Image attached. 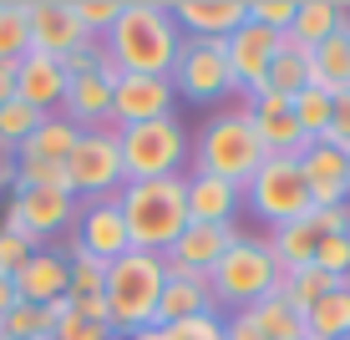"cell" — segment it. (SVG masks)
Returning a JSON list of instances; mask_svg holds the SVG:
<instances>
[{"label":"cell","mask_w":350,"mask_h":340,"mask_svg":"<svg viewBox=\"0 0 350 340\" xmlns=\"http://www.w3.org/2000/svg\"><path fill=\"white\" fill-rule=\"evenodd\" d=\"M259 163H264V148H259L254 122H249L244 107L213 112L208 122H203L198 142H193V173L224 178V183H239V188L259 173Z\"/></svg>","instance_id":"obj_4"},{"label":"cell","mask_w":350,"mask_h":340,"mask_svg":"<svg viewBox=\"0 0 350 340\" xmlns=\"http://www.w3.org/2000/svg\"><path fill=\"white\" fill-rule=\"evenodd\" d=\"M264 244H269L274 264H280V274H289V270H310V264H315V244H320V234L305 224V218H299V224L274 228Z\"/></svg>","instance_id":"obj_27"},{"label":"cell","mask_w":350,"mask_h":340,"mask_svg":"<svg viewBox=\"0 0 350 340\" xmlns=\"http://www.w3.org/2000/svg\"><path fill=\"white\" fill-rule=\"evenodd\" d=\"M244 198L269 228H284V224H299L315 203H310V183L299 173V157H264L259 173L244 183Z\"/></svg>","instance_id":"obj_7"},{"label":"cell","mask_w":350,"mask_h":340,"mask_svg":"<svg viewBox=\"0 0 350 340\" xmlns=\"http://www.w3.org/2000/svg\"><path fill=\"white\" fill-rule=\"evenodd\" d=\"M62 96H66V66L56 56H41V51H26L16 62V102L36 107V112H62Z\"/></svg>","instance_id":"obj_17"},{"label":"cell","mask_w":350,"mask_h":340,"mask_svg":"<svg viewBox=\"0 0 350 340\" xmlns=\"http://www.w3.org/2000/svg\"><path fill=\"white\" fill-rule=\"evenodd\" d=\"M249 122H254V138H259L264 157H299L310 148V138L299 132V122L289 112H274V117H254L249 112Z\"/></svg>","instance_id":"obj_29"},{"label":"cell","mask_w":350,"mask_h":340,"mask_svg":"<svg viewBox=\"0 0 350 340\" xmlns=\"http://www.w3.org/2000/svg\"><path fill=\"white\" fill-rule=\"evenodd\" d=\"M305 87H310V51H299V46L284 41V51L269 62V71H264L259 92H274V96H289V102H295Z\"/></svg>","instance_id":"obj_30"},{"label":"cell","mask_w":350,"mask_h":340,"mask_svg":"<svg viewBox=\"0 0 350 340\" xmlns=\"http://www.w3.org/2000/svg\"><path fill=\"white\" fill-rule=\"evenodd\" d=\"M299 173L310 183V203L315 209H335V203H350V153L335 148V142H310L299 153Z\"/></svg>","instance_id":"obj_15"},{"label":"cell","mask_w":350,"mask_h":340,"mask_svg":"<svg viewBox=\"0 0 350 340\" xmlns=\"http://www.w3.org/2000/svg\"><path fill=\"white\" fill-rule=\"evenodd\" d=\"M244 209V188L208 173H188V224H234Z\"/></svg>","instance_id":"obj_21"},{"label":"cell","mask_w":350,"mask_h":340,"mask_svg":"<svg viewBox=\"0 0 350 340\" xmlns=\"http://www.w3.org/2000/svg\"><path fill=\"white\" fill-rule=\"evenodd\" d=\"M305 224L315 228V234H350V203H335V209H310Z\"/></svg>","instance_id":"obj_42"},{"label":"cell","mask_w":350,"mask_h":340,"mask_svg":"<svg viewBox=\"0 0 350 340\" xmlns=\"http://www.w3.org/2000/svg\"><path fill=\"white\" fill-rule=\"evenodd\" d=\"M167 330H173V340H224V315H193Z\"/></svg>","instance_id":"obj_40"},{"label":"cell","mask_w":350,"mask_h":340,"mask_svg":"<svg viewBox=\"0 0 350 340\" xmlns=\"http://www.w3.org/2000/svg\"><path fill=\"white\" fill-rule=\"evenodd\" d=\"M244 315L264 330V340H305V335H310L305 310H295V305L280 295V289H269V295H264L254 310H244Z\"/></svg>","instance_id":"obj_25"},{"label":"cell","mask_w":350,"mask_h":340,"mask_svg":"<svg viewBox=\"0 0 350 340\" xmlns=\"http://www.w3.org/2000/svg\"><path fill=\"white\" fill-rule=\"evenodd\" d=\"M234 224H188L183 234L173 239V249L163 254V264H167V274H198V279H208V270L224 259V249L234 244Z\"/></svg>","instance_id":"obj_16"},{"label":"cell","mask_w":350,"mask_h":340,"mask_svg":"<svg viewBox=\"0 0 350 340\" xmlns=\"http://www.w3.org/2000/svg\"><path fill=\"white\" fill-rule=\"evenodd\" d=\"M31 51V21L21 0H0V62H21Z\"/></svg>","instance_id":"obj_35"},{"label":"cell","mask_w":350,"mask_h":340,"mask_svg":"<svg viewBox=\"0 0 350 340\" xmlns=\"http://www.w3.org/2000/svg\"><path fill=\"white\" fill-rule=\"evenodd\" d=\"M66 264H71V289H66L71 300L107 295V264H102V259H92V254L71 249V254H66Z\"/></svg>","instance_id":"obj_36"},{"label":"cell","mask_w":350,"mask_h":340,"mask_svg":"<svg viewBox=\"0 0 350 340\" xmlns=\"http://www.w3.org/2000/svg\"><path fill=\"white\" fill-rule=\"evenodd\" d=\"M117 148H122V173L127 183H152V178H183L188 168V127L178 117H158V122H137L117 132Z\"/></svg>","instance_id":"obj_6"},{"label":"cell","mask_w":350,"mask_h":340,"mask_svg":"<svg viewBox=\"0 0 350 340\" xmlns=\"http://www.w3.org/2000/svg\"><path fill=\"white\" fill-rule=\"evenodd\" d=\"M173 81L167 77H137V71H122L112 81V132L137 127V122H158V117H173Z\"/></svg>","instance_id":"obj_12"},{"label":"cell","mask_w":350,"mask_h":340,"mask_svg":"<svg viewBox=\"0 0 350 340\" xmlns=\"http://www.w3.org/2000/svg\"><path fill=\"white\" fill-rule=\"evenodd\" d=\"M71 249L92 254V259H102V264L122 259V254L132 249L122 209H117V193H107V198H87L77 209V239H71Z\"/></svg>","instance_id":"obj_13"},{"label":"cell","mask_w":350,"mask_h":340,"mask_svg":"<svg viewBox=\"0 0 350 340\" xmlns=\"http://www.w3.org/2000/svg\"><path fill=\"white\" fill-rule=\"evenodd\" d=\"M16 102V62H0V107Z\"/></svg>","instance_id":"obj_46"},{"label":"cell","mask_w":350,"mask_h":340,"mask_svg":"<svg viewBox=\"0 0 350 340\" xmlns=\"http://www.w3.org/2000/svg\"><path fill=\"white\" fill-rule=\"evenodd\" d=\"M163 285H167L163 254L127 249L122 259L107 264V310H112V335H142V330H152Z\"/></svg>","instance_id":"obj_3"},{"label":"cell","mask_w":350,"mask_h":340,"mask_svg":"<svg viewBox=\"0 0 350 340\" xmlns=\"http://www.w3.org/2000/svg\"><path fill=\"white\" fill-rule=\"evenodd\" d=\"M77 193H62V188H16L5 203V218L0 228L16 239H26L31 249H46V239H56L66 224H77Z\"/></svg>","instance_id":"obj_8"},{"label":"cell","mask_w":350,"mask_h":340,"mask_svg":"<svg viewBox=\"0 0 350 340\" xmlns=\"http://www.w3.org/2000/svg\"><path fill=\"white\" fill-rule=\"evenodd\" d=\"M66 178L71 193L81 198H107V193H122L127 173H122V148H117V132H81L77 148L66 157Z\"/></svg>","instance_id":"obj_10"},{"label":"cell","mask_w":350,"mask_h":340,"mask_svg":"<svg viewBox=\"0 0 350 340\" xmlns=\"http://www.w3.org/2000/svg\"><path fill=\"white\" fill-rule=\"evenodd\" d=\"M325 142H335V148L350 153V92L335 96V117H330V132H325Z\"/></svg>","instance_id":"obj_44"},{"label":"cell","mask_w":350,"mask_h":340,"mask_svg":"<svg viewBox=\"0 0 350 340\" xmlns=\"http://www.w3.org/2000/svg\"><path fill=\"white\" fill-rule=\"evenodd\" d=\"M280 285V264H274V254L264 239H249L239 234L234 244L224 249V259L208 270V295H213V310H254L269 289Z\"/></svg>","instance_id":"obj_5"},{"label":"cell","mask_w":350,"mask_h":340,"mask_svg":"<svg viewBox=\"0 0 350 340\" xmlns=\"http://www.w3.org/2000/svg\"><path fill=\"white\" fill-rule=\"evenodd\" d=\"M62 117L81 132H112V81H107L102 71H92V77H66Z\"/></svg>","instance_id":"obj_19"},{"label":"cell","mask_w":350,"mask_h":340,"mask_svg":"<svg viewBox=\"0 0 350 340\" xmlns=\"http://www.w3.org/2000/svg\"><path fill=\"white\" fill-rule=\"evenodd\" d=\"M127 239L142 254H167L173 239L188 228V173L183 178H152V183H127L117 193Z\"/></svg>","instance_id":"obj_2"},{"label":"cell","mask_w":350,"mask_h":340,"mask_svg":"<svg viewBox=\"0 0 350 340\" xmlns=\"http://www.w3.org/2000/svg\"><path fill=\"white\" fill-rule=\"evenodd\" d=\"M340 16H345L340 0H295V21H289L284 41L299 46V51H315L320 41H330V36H335Z\"/></svg>","instance_id":"obj_24"},{"label":"cell","mask_w":350,"mask_h":340,"mask_svg":"<svg viewBox=\"0 0 350 340\" xmlns=\"http://www.w3.org/2000/svg\"><path fill=\"white\" fill-rule=\"evenodd\" d=\"M315 270L335 274V279H350V234H325L315 244Z\"/></svg>","instance_id":"obj_38"},{"label":"cell","mask_w":350,"mask_h":340,"mask_svg":"<svg viewBox=\"0 0 350 340\" xmlns=\"http://www.w3.org/2000/svg\"><path fill=\"white\" fill-rule=\"evenodd\" d=\"M173 21H178L183 36H198V41H228V36L249 21V0H178Z\"/></svg>","instance_id":"obj_18"},{"label":"cell","mask_w":350,"mask_h":340,"mask_svg":"<svg viewBox=\"0 0 350 340\" xmlns=\"http://www.w3.org/2000/svg\"><path fill=\"white\" fill-rule=\"evenodd\" d=\"M56 340H112V330L96 320H81L77 310H66L62 320H56Z\"/></svg>","instance_id":"obj_41"},{"label":"cell","mask_w":350,"mask_h":340,"mask_svg":"<svg viewBox=\"0 0 350 340\" xmlns=\"http://www.w3.org/2000/svg\"><path fill=\"white\" fill-rule=\"evenodd\" d=\"M26 21H31V51L56 56V62H66L71 51H81V46L96 41V36L81 31L71 0H31V5H26Z\"/></svg>","instance_id":"obj_14"},{"label":"cell","mask_w":350,"mask_h":340,"mask_svg":"<svg viewBox=\"0 0 350 340\" xmlns=\"http://www.w3.org/2000/svg\"><path fill=\"white\" fill-rule=\"evenodd\" d=\"M102 51L117 62V71L167 77L178 51H183V31L173 21V5H163V0H122L112 31L102 36Z\"/></svg>","instance_id":"obj_1"},{"label":"cell","mask_w":350,"mask_h":340,"mask_svg":"<svg viewBox=\"0 0 350 340\" xmlns=\"http://www.w3.org/2000/svg\"><path fill=\"white\" fill-rule=\"evenodd\" d=\"M77 138H81V127H71L62 112H51L41 127L26 138V148H21L16 157H41V163H66L71 148H77Z\"/></svg>","instance_id":"obj_28"},{"label":"cell","mask_w":350,"mask_h":340,"mask_svg":"<svg viewBox=\"0 0 350 340\" xmlns=\"http://www.w3.org/2000/svg\"><path fill=\"white\" fill-rule=\"evenodd\" d=\"M0 340H56L51 305H26V300H21V305L0 320Z\"/></svg>","instance_id":"obj_32"},{"label":"cell","mask_w":350,"mask_h":340,"mask_svg":"<svg viewBox=\"0 0 350 340\" xmlns=\"http://www.w3.org/2000/svg\"><path fill=\"white\" fill-rule=\"evenodd\" d=\"M310 87H320L330 96L350 92V5H345V16H340L330 41H320L310 51Z\"/></svg>","instance_id":"obj_22"},{"label":"cell","mask_w":350,"mask_h":340,"mask_svg":"<svg viewBox=\"0 0 350 340\" xmlns=\"http://www.w3.org/2000/svg\"><path fill=\"white\" fill-rule=\"evenodd\" d=\"M305 340H310V335H305Z\"/></svg>","instance_id":"obj_49"},{"label":"cell","mask_w":350,"mask_h":340,"mask_svg":"<svg viewBox=\"0 0 350 340\" xmlns=\"http://www.w3.org/2000/svg\"><path fill=\"white\" fill-rule=\"evenodd\" d=\"M305 325H310V340H350V279L305 310Z\"/></svg>","instance_id":"obj_26"},{"label":"cell","mask_w":350,"mask_h":340,"mask_svg":"<svg viewBox=\"0 0 350 340\" xmlns=\"http://www.w3.org/2000/svg\"><path fill=\"white\" fill-rule=\"evenodd\" d=\"M71 10H77L81 31L102 41V36L112 31V21H117V10H122V0H71Z\"/></svg>","instance_id":"obj_37"},{"label":"cell","mask_w":350,"mask_h":340,"mask_svg":"<svg viewBox=\"0 0 350 340\" xmlns=\"http://www.w3.org/2000/svg\"><path fill=\"white\" fill-rule=\"evenodd\" d=\"M16 305H21V295H16V279H5V274H0V320H5V315L16 310Z\"/></svg>","instance_id":"obj_47"},{"label":"cell","mask_w":350,"mask_h":340,"mask_svg":"<svg viewBox=\"0 0 350 340\" xmlns=\"http://www.w3.org/2000/svg\"><path fill=\"white\" fill-rule=\"evenodd\" d=\"M41 122H46V112H36V107H26V102H5L0 107V153L16 157Z\"/></svg>","instance_id":"obj_34"},{"label":"cell","mask_w":350,"mask_h":340,"mask_svg":"<svg viewBox=\"0 0 350 340\" xmlns=\"http://www.w3.org/2000/svg\"><path fill=\"white\" fill-rule=\"evenodd\" d=\"M335 285H345V279H335V274H325V270H315V264H310V270H289V274H280V285H274V289H280V295H284L295 310H310L315 300L330 295Z\"/></svg>","instance_id":"obj_31"},{"label":"cell","mask_w":350,"mask_h":340,"mask_svg":"<svg viewBox=\"0 0 350 340\" xmlns=\"http://www.w3.org/2000/svg\"><path fill=\"white\" fill-rule=\"evenodd\" d=\"M249 21L284 36V31H289V21H295V0H249Z\"/></svg>","instance_id":"obj_39"},{"label":"cell","mask_w":350,"mask_h":340,"mask_svg":"<svg viewBox=\"0 0 350 340\" xmlns=\"http://www.w3.org/2000/svg\"><path fill=\"white\" fill-rule=\"evenodd\" d=\"M112 340H137V335H112Z\"/></svg>","instance_id":"obj_48"},{"label":"cell","mask_w":350,"mask_h":340,"mask_svg":"<svg viewBox=\"0 0 350 340\" xmlns=\"http://www.w3.org/2000/svg\"><path fill=\"white\" fill-rule=\"evenodd\" d=\"M31 254H36V249L26 244V239H16V234H5V228H0V274H5V279L16 274L21 264L31 259Z\"/></svg>","instance_id":"obj_43"},{"label":"cell","mask_w":350,"mask_h":340,"mask_svg":"<svg viewBox=\"0 0 350 340\" xmlns=\"http://www.w3.org/2000/svg\"><path fill=\"white\" fill-rule=\"evenodd\" d=\"M224 340H264V330L239 310V315H228V320H224Z\"/></svg>","instance_id":"obj_45"},{"label":"cell","mask_w":350,"mask_h":340,"mask_svg":"<svg viewBox=\"0 0 350 340\" xmlns=\"http://www.w3.org/2000/svg\"><path fill=\"white\" fill-rule=\"evenodd\" d=\"M280 51H284V36L269 31V26H254V21H244V26L224 41L228 77H234V92L244 96V102L264 87V71H269V62H274Z\"/></svg>","instance_id":"obj_11"},{"label":"cell","mask_w":350,"mask_h":340,"mask_svg":"<svg viewBox=\"0 0 350 340\" xmlns=\"http://www.w3.org/2000/svg\"><path fill=\"white\" fill-rule=\"evenodd\" d=\"M10 279H16V295L26 300V305H56L71 289V264H66V254H56V249H36Z\"/></svg>","instance_id":"obj_20"},{"label":"cell","mask_w":350,"mask_h":340,"mask_svg":"<svg viewBox=\"0 0 350 340\" xmlns=\"http://www.w3.org/2000/svg\"><path fill=\"white\" fill-rule=\"evenodd\" d=\"M289 117L299 122V132H305L310 142H320L325 132H330V117H335V96L330 92H320V87H305L289 102Z\"/></svg>","instance_id":"obj_33"},{"label":"cell","mask_w":350,"mask_h":340,"mask_svg":"<svg viewBox=\"0 0 350 340\" xmlns=\"http://www.w3.org/2000/svg\"><path fill=\"white\" fill-rule=\"evenodd\" d=\"M193 315H219V310H213V295H208V279L167 274L163 300H158V320H152V325H178V320H193Z\"/></svg>","instance_id":"obj_23"},{"label":"cell","mask_w":350,"mask_h":340,"mask_svg":"<svg viewBox=\"0 0 350 340\" xmlns=\"http://www.w3.org/2000/svg\"><path fill=\"white\" fill-rule=\"evenodd\" d=\"M167 81H173V92L183 96V102H198V107H213V102H224V96H234V77H228L224 41L183 36V51H178Z\"/></svg>","instance_id":"obj_9"}]
</instances>
